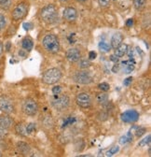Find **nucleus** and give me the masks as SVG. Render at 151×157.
<instances>
[{
  "label": "nucleus",
  "instance_id": "39448f33",
  "mask_svg": "<svg viewBox=\"0 0 151 157\" xmlns=\"http://www.w3.org/2000/svg\"><path fill=\"white\" fill-rule=\"evenodd\" d=\"M29 11V4L28 2L22 1L17 4L11 11V18L14 22H19L24 19Z\"/></svg>",
  "mask_w": 151,
  "mask_h": 157
},
{
  "label": "nucleus",
  "instance_id": "f8f14e48",
  "mask_svg": "<svg viewBox=\"0 0 151 157\" xmlns=\"http://www.w3.org/2000/svg\"><path fill=\"white\" fill-rule=\"evenodd\" d=\"M81 55V51L79 48H69L65 52V58L70 63H78Z\"/></svg>",
  "mask_w": 151,
  "mask_h": 157
},
{
  "label": "nucleus",
  "instance_id": "423d86ee",
  "mask_svg": "<svg viewBox=\"0 0 151 157\" xmlns=\"http://www.w3.org/2000/svg\"><path fill=\"white\" fill-rule=\"evenodd\" d=\"M22 110L27 116H30V117L35 116L37 112H39V104H37V102L35 99H33V98L27 97L23 101Z\"/></svg>",
  "mask_w": 151,
  "mask_h": 157
},
{
  "label": "nucleus",
  "instance_id": "ea45409f",
  "mask_svg": "<svg viewBox=\"0 0 151 157\" xmlns=\"http://www.w3.org/2000/svg\"><path fill=\"white\" fill-rule=\"evenodd\" d=\"M126 25L128 27H131V25H133V19H129L127 21V23H126Z\"/></svg>",
  "mask_w": 151,
  "mask_h": 157
},
{
  "label": "nucleus",
  "instance_id": "f3484780",
  "mask_svg": "<svg viewBox=\"0 0 151 157\" xmlns=\"http://www.w3.org/2000/svg\"><path fill=\"white\" fill-rule=\"evenodd\" d=\"M22 48L27 52H31L34 48V41L30 36H25L22 40Z\"/></svg>",
  "mask_w": 151,
  "mask_h": 157
},
{
  "label": "nucleus",
  "instance_id": "bb28decb",
  "mask_svg": "<svg viewBox=\"0 0 151 157\" xmlns=\"http://www.w3.org/2000/svg\"><path fill=\"white\" fill-rule=\"evenodd\" d=\"M150 141H151V136L148 135L146 137H145V139L141 140L138 142V147H145L146 145H149L150 144Z\"/></svg>",
  "mask_w": 151,
  "mask_h": 157
},
{
  "label": "nucleus",
  "instance_id": "c9c22d12",
  "mask_svg": "<svg viewBox=\"0 0 151 157\" xmlns=\"http://www.w3.org/2000/svg\"><path fill=\"white\" fill-rule=\"evenodd\" d=\"M133 82V78L131 77H129V78H125L124 80V82H123V84H124V86H130L131 85V83Z\"/></svg>",
  "mask_w": 151,
  "mask_h": 157
},
{
  "label": "nucleus",
  "instance_id": "9b49d317",
  "mask_svg": "<svg viewBox=\"0 0 151 157\" xmlns=\"http://www.w3.org/2000/svg\"><path fill=\"white\" fill-rule=\"evenodd\" d=\"M120 119L122 122L126 124H134L138 121L139 119V113L135 109H129L124 111L120 115Z\"/></svg>",
  "mask_w": 151,
  "mask_h": 157
},
{
  "label": "nucleus",
  "instance_id": "20e7f679",
  "mask_svg": "<svg viewBox=\"0 0 151 157\" xmlns=\"http://www.w3.org/2000/svg\"><path fill=\"white\" fill-rule=\"evenodd\" d=\"M62 76H63L62 71L59 68L51 67V68L47 69L43 73L41 81L43 83H45L47 85H53L61 81Z\"/></svg>",
  "mask_w": 151,
  "mask_h": 157
},
{
  "label": "nucleus",
  "instance_id": "72a5a7b5",
  "mask_svg": "<svg viewBox=\"0 0 151 157\" xmlns=\"http://www.w3.org/2000/svg\"><path fill=\"white\" fill-rule=\"evenodd\" d=\"M8 135H9V132H8V130H7V129L0 127V140H4L5 137H7V136H8Z\"/></svg>",
  "mask_w": 151,
  "mask_h": 157
},
{
  "label": "nucleus",
  "instance_id": "7ed1b4c3",
  "mask_svg": "<svg viewBox=\"0 0 151 157\" xmlns=\"http://www.w3.org/2000/svg\"><path fill=\"white\" fill-rule=\"evenodd\" d=\"M51 107L58 112L65 111L70 106V97L67 94H54L50 99Z\"/></svg>",
  "mask_w": 151,
  "mask_h": 157
},
{
  "label": "nucleus",
  "instance_id": "c85d7f7f",
  "mask_svg": "<svg viewBox=\"0 0 151 157\" xmlns=\"http://www.w3.org/2000/svg\"><path fill=\"white\" fill-rule=\"evenodd\" d=\"M35 127H36L35 124H34V123L28 124L26 125V132H27V135H30V134L34 133V132L35 131Z\"/></svg>",
  "mask_w": 151,
  "mask_h": 157
},
{
  "label": "nucleus",
  "instance_id": "393cba45",
  "mask_svg": "<svg viewBox=\"0 0 151 157\" xmlns=\"http://www.w3.org/2000/svg\"><path fill=\"white\" fill-rule=\"evenodd\" d=\"M108 117H109V114H108V112H107L106 110H105V109L100 110V111L98 112V114H97V118H98V119H99L101 122L106 121V120L108 119Z\"/></svg>",
  "mask_w": 151,
  "mask_h": 157
},
{
  "label": "nucleus",
  "instance_id": "0eeeda50",
  "mask_svg": "<svg viewBox=\"0 0 151 157\" xmlns=\"http://www.w3.org/2000/svg\"><path fill=\"white\" fill-rule=\"evenodd\" d=\"M72 78H73V81L76 83H78V84H83V85L90 84L93 81L92 76L90 75V73L89 71L85 70V69L76 71L73 74Z\"/></svg>",
  "mask_w": 151,
  "mask_h": 157
},
{
  "label": "nucleus",
  "instance_id": "e433bc0d",
  "mask_svg": "<svg viewBox=\"0 0 151 157\" xmlns=\"http://www.w3.org/2000/svg\"><path fill=\"white\" fill-rule=\"evenodd\" d=\"M96 57H97V53L94 51H91V52H89V59H90V60H94Z\"/></svg>",
  "mask_w": 151,
  "mask_h": 157
},
{
  "label": "nucleus",
  "instance_id": "2eb2a0df",
  "mask_svg": "<svg viewBox=\"0 0 151 157\" xmlns=\"http://www.w3.org/2000/svg\"><path fill=\"white\" fill-rule=\"evenodd\" d=\"M16 149L18 152L22 155H28L31 152V147L29 146V144L24 141H18L16 144Z\"/></svg>",
  "mask_w": 151,
  "mask_h": 157
},
{
  "label": "nucleus",
  "instance_id": "4be33fe9",
  "mask_svg": "<svg viewBox=\"0 0 151 157\" xmlns=\"http://www.w3.org/2000/svg\"><path fill=\"white\" fill-rule=\"evenodd\" d=\"M131 141H133V135H131V132H128L126 135L122 136L120 139V143L121 145L127 144Z\"/></svg>",
  "mask_w": 151,
  "mask_h": 157
},
{
  "label": "nucleus",
  "instance_id": "c756f323",
  "mask_svg": "<svg viewBox=\"0 0 151 157\" xmlns=\"http://www.w3.org/2000/svg\"><path fill=\"white\" fill-rule=\"evenodd\" d=\"M99 48H100L101 51L105 52H108L111 50V46H109V45H108L107 43H105V42H100Z\"/></svg>",
  "mask_w": 151,
  "mask_h": 157
},
{
  "label": "nucleus",
  "instance_id": "6ab92c4d",
  "mask_svg": "<svg viewBox=\"0 0 151 157\" xmlns=\"http://www.w3.org/2000/svg\"><path fill=\"white\" fill-rule=\"evenodd\" d=\"M14 130L16 134L20 136H26L27 132H26V126L23 123H19L17 124H14Z\"/></svg>",
  "mask_w": 151,
  "mask_h": 157
},
{
  "label": "nucleus",
  "instance_id": "a19ab883",
  "mask_svg": "<svg viewBox=\"0 0 151 157\" xmlns=\"http://www.w3.org/2000/svg\"><path fill=\"white\" fill-rule=\"evenodd\" d=\"M110 59H111L112 61H114V62H117V61H118V57H117L115 54H114V55H111V58H110Z\"/></svg>",
  "mask_w": 151,
  "mask_h": 157
},
{
  "label": "nucleus",
  "instance_id": "2f4dec72",
  "mask_svg": "<svg viewBox=\"0 0 151 157\" xmlns=\"http://www.w3.org/2000/svg\"><path fill=\"white\" fill-rule=\"evenodd\" d=\"M145 132H146V129H145V127H139V128L135 131V136H136L137 139H140V137H141L143 135L145 134Z\"/></svg>",
  "mask_w": 151,
  "mask_h": 157
},
{
  "label": "nucleus",
  "instance_id": "ddd939ff",
  "mask_svg": "<svg viewBox=\"0 0 151 157\" xmlns=\"http://www.w3.org/2000/svg\"><path fill=\"white\" fill-rule=\"evenodd\" d=\"M39 122H40L41 127H43L46 130H51L54 127V124H55L53 117L50 114H49V113L42 115L41 118H40V120H39Z\"/></svg>",
  "mask_w": 151,
  "mask_h": 157
},
{
  "label": "nucleus",
  "instance_id": "b1692460",
  "mask_svg": "<svg viewBox=\"0 0 151 157\" xmlns=\"http://www.w3.org/2000/svg\"><path fill=\"white\" fill-rule=\"evenodd\" d=\"M91 66V63L90 60H87V59H79V67L80 69H87Z\"/></svg>",
  "mask_w": 151,
  "mask_h": 157
},
{
  "label": "nucleus",
  "instance_id": "9d476101",
  "mask_svg": "<svg viewBox=\"0 0 151 157\" xmlns=\"http://www.w3.org/2000/svg\"><path fill=\"white\" fill-rule=\"evenodd\" d=\"M78 10L73 7H66L63 10V19L66 23L73 24L78 20Z\"/></svg>",
  "mask_w": 151,
  "mask_h": 157
},
{
  "label": "nucleus",
  "instance_id": "4c0bfd02",
  "mask_svg": "<svg viewBox=\"0 0 151 157\" xmlns=\"http://www.w3.org/2000/svg\"><path fill=\"white\" fill-rule=\"evenodd\" d=\"M26 54H27V52L24 50H21L20 52H19V55H20L21 57H25Z\"/></svg>",
  "mask_w": 151,
  "mask_h": 157
},
{
  "label": "nucleus",
  "instance_id": "37998d69",
  "mask_svg": "<svg viewBox=\"0 0 151 157\" xmlns=\"http://www.w3.org/2000/svg\"><path fill=\"white\" fill-rule=\"evenodd\" d=\"M71 1V0H59V2L62 3V4H67Z\"/></svg>",
  "mask_w": 151,
  "mask_h": 157
},
{
  "label": "nucleus",
  "instance_id": "c03bdc74",
  "mask_svg": "<svg viewBox=\"0 0 151 157\" xmlns=\"http://www.w3.org/2000/svg\"><path fill=\"white\" fill-rule=\"evenodd\" d=\"M78 3H81V4H84V3H87L89 0H76Z\"/></svg>",
  "mask_w": 151,
  "mask_h": 157
},
{
  "label": "nucleus",
  "instance_id": "5701e85b",
  "mask_svg": "<svg viewBox=\"0 0 151 157\" xmlns=\"http://www.w3.org/2000/svg\"><path fill=\"white\" fill-rule=\"evenodd\" d=\"M12 5V0H0V9L2 10H9Z\"/></svg>",
  "mask_w": 151,
  "mask_h": 157
},
{
  "label": "nucleus",
  "instance_id": "473e14b6",
  "mask_svg": "<svg viewBox=\"0 0 151 157\" xmlns=\"http://www.w3.org/2000/svg\"><path fill=\"white\" fill-rule=\"evenodd\" d=\"M98 88H99L102 92H107V91L110 89V86H109V84L106 83V82H102V83H100V84L98 85Z\"/></svg>",
  "mask_w": 151,
  "mask_h": 157
},
{
  "label": "nucleus",
  "instance_id": "79ce46f5",
  "mask_svg": "<svg viewBox=\"0 0 151 157\" xmlns=\"http://www.w3.org/2000/svg\"><path fill=\"white\" fill-rule=\"evenodd\" d=\"M10 47H11V43L9 41V42L7 43V46H6V51H7V52H9V51L10 50Z\"/></svg>",
  "mask_w": 151,
  "mask_h": 157
},
{
  "label": "nucleus",
  "instance_id": "58836bf2",
  "mask_svg": "<svg viewBox=\"0 0 151 157\" xmlns=\"http://www.w3.org/2000/svg\"><path fill=\"white\" fill-rule=\"evenodd\" d=\"M4 52V44L2 41H0V56H1Z\"/></svg>",
  "mask_w": 151,
  "mask_h": 157
},
{
  "label": "nucleus",
  "instance_id": "cd10ccee",
  "mask_svg": "<svg viewBox=\"0 0 151 157\" xmlns=\"http://www.w3.org/2000/svg\"><path fill=\"white\" fill-rule=\"evenodd\" d=\"M119 151H120V147L119 146H113V147H111L107 151H106V156H113L114 154H117V152H119Z\"/></svg>",
  "mask_w": 151,
  "mask_h": 157
},
{
  "label": "nucleus",
  "instance_id": "6e6552de",
  "mask_svg": "<svg viewBox=\"0 0 151 157\" xmlns=\"http://www.w3.org/2000/svg\"><path fill=\"white\" fill-rule=\"evenodd\" d=\"M0 111L6 114H11L15 112L14 102L7 94L0 95Z\"/></svg>",
  "mask_w": 151,
  "mask_h": 157
},
{
  "label": "nucleus",
  "instance_id": "412c9836",
  "mask_svg": "<svg viewBox=\"0 0 151 157\" xmlns=\"http://www.w3.org/2000/svg\"><path fill=\"white\" fill-rule=\"evenodd\" d=\"M133 4H134V8L137 11H142L146 7L147 0H133Z\"/></svg>",
  "mask_w": 151,
  "mask_h": 157
},
{
  "label": "nucleus",
  "instance_id": "a18cd8bd",
  "mask_svg": "<svg viewBox=\"0 0 151 157\" xmlns=\"http://www.w3.org/2000/svg\"><path fill=\"white\" fill-rule=\"evenodd\" d=\"M2 156V153H1V151H0V157H1Z\"/></svg>",
  "mask_w": 151,
  "mask_h": 157
},
{
  "label": "nucleus",
  "instance_id": "f03ea898",
  "mask_svg": "<svg viewBox=\"0 0 151 157\" xmlns=\"http://www.w3.org/2000/svg\"><path fill=\"white\" fill-rule=\"evenodd\" d=\"M42 45H43V48L46 50V52L51 54L58 53L61 49L59 38L54 34L45 35V36L42 39Z\"/></svg>",
  "mask_w": 151,
  "mask_h": 157
},
{
  "label": "nucleus",
  "instance_id": "1a4fd4ad",
  "mask_svg": "<svg viewBox=\"0 0 151 157\" xmlns=\"http://www.w3.org/2000/svg\"><path fill=\"white\" fill-rule=\"evenodd\" d=\"M76 103L82 109H88L92 105V98L89 93L81 92L76 96Z\"/></svg>",
  "mask_w": 151,
  "mask_h": 157
},
{
  "label": "nucleus",
  "instance_id": "4468645a",
  "mask_svg": "<svg viewBox=\"0 0 151 157\" xmlns=\"http://www.w3.org/2000/svg\"><path fill=\"white\" fill-rule=\"evenodd\" d=\"M15 123L13 118L9 116V114H1L0 115V127L5 128L7 130L12 128L14 126Z\"/></svg>",
  "mask_w": 151,
  "mask_h": 157
},
{
  "label": "nucleus",
  "instance_id": "7c9ffc66",
  "mask_svg": "<svg viewBox=\"0 0 151 157\" xmlns=\"http://www.w3.org/2000/svg\"><path fill=\"white\" fill-rule=\"evenodd\" d=\"M97 1H98V4H99V6L101 8L105 9V8H108L109 7L111 0H97Z\"/></svg>",
  "mask_w": 151,
  "mask_h": 157
},
{
  "label": "nucleus",
  "instance_id": "f704fd0d",
  "mask_svg": "<svg viewBox=\"0 0 151 157\" xmlns=\"http://www.w3.org/2000/svg\"><path fill=\"white\" fill-rule=\"evenodd\" d=\"M62 93V86H55L52 88V94H58Z\"/></svg>",
  "mask_w": 151,
  "mask_h": 157
},
{
  "label": "nucleus",
  "instance_id": "aec40b11",
  "mask_svg": "<svg viewBox=\"0 0 151 157\" xmlns=\"http://www.w3.org/2000/svg\"><path fill=\"white\" fill-rule=\"evenodd\" d=\"M127 52H128V45L122 42L119 47L115 49V55L118 58H120V57H123L127 53Z\"/></svg>",
  "mask_w": 151,
  "mask_h": 157
},
{
  "label": "nucleus",
  "instance_id": "a211bd4d",
  "mask_svg": "<svg viewBox=\"0 0 151 157\" xmlns=\"http://www.w3.org/2000/svg\"><path fill=\"white\" fill-rule=\"evenodd\" d=\"M95 99H96V102H97L99 105L105 107V106L108 103V94H106V92L98 93V94H96V98H95Z\"/></svg>",
  "mask_w": 151,
  "mask_h": 157
},
{
  "label": "nucleus",
  "instance_id": "dca6fc26",
  "mask_svg": "<svg viewBox=\"0 0 151 157\" xmlns=\"http://www.w3.org/2000/svg\"><path fill=\"white\" fill-rule=\"evenodd\" d=\"M123 35L120 32L115 33L111 37V48L115 50L117 47H119L123 42Z\"/></svg>",
  "mask_w": 151,
  "mask_h": 157
},
{
  "label": "nucleus",
  "instance_id": "f257e3e1",
  "mask_svg": "<svg viewBox=\"0 0 151 157\" xmlns=\"http://www.w3.org/2000/svg\"><path fill=\"white\" fill-rule=\"evenodd\" d=\"M40 20L46 25H54L59 20L58 8L53 4H48L40 10Z\"/></svg>",
  "mask_w": 151,
  "mask_h": 157
},
{
  "label": "nucleus",
  "instance_id": "a878e982",
  "mask_svg": "<svg viewBox=\"0 0 151 157\" xmlns=\"http://www.w3.org/2000/svg\"><path fill=\"white\" fill-rule=\"evenodd\" d=\"M7 17L3 14V13H0V32L3 31L6 26H7Z\"/></svg>",
  "mask_w": 151,
  "mask_h": 157
}]
</instances>
